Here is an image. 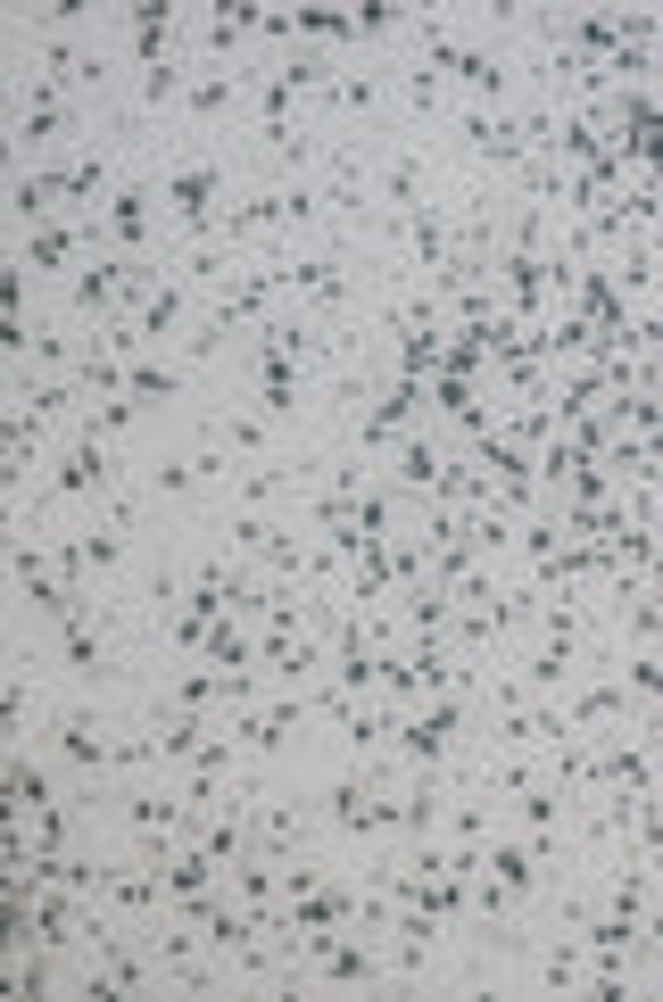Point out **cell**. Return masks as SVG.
Wrapping results in <instances>:
<instances>
[{
  "mask_svg": "<svg viewBox=\"0 0 663 1002\" xmlns=\"http://www.w3.org/2000/svg\"><path fill=\"white\" fill-rule=\"evenodd\" d=\"M167 191H174V207H183V216L199 224V216L216 207V191H225V174H216V167H183V174H174Z\"/></svg>",
  "mask_w": 663,
  "mask_h": 1002,
  "instance_id": "cell-1",
  "label": "cell"
},
{
  "mask_svg": "<svg viewBox=\"0 0 663 1002\" xmlns=\"http://www.w3.org/2000/svg\"><path fill=\"white\" fill-rule=\"evenodd\" d=\"M76 224H50V232H34V249H25V274H58V265L76 258Z\"/></svg>",
  "mask_w": 663,
  "mask_h": 1002,
  "instance_id": "cell-2",
  "label": "cell"
},
{
  "mask_svg": "<svg viewBox=\"0 0 663 1002\" xmlns=\"http://www.w3.org/2000/svg\"><path fill=\"white\" fill-rule=\"evenodd\" d=\"M523 887H530V854H523V845H498V887L481 895V903L506 911V895H523Z\"/></svg>",
  "mask_w": 663,
  "mask_h": 1002,
  "instance_id": "cell-3",
  "label": "cell"
},
{
  "mask_svg": "<svg viewBox=\"0 0 663 1002\" xmlns=\"http://www.w3.org/2000/svg\"><path fill=\"white\" fill-rule=\"evenodd\" d=\"M174 323H183V291H150V298H141L133 340H158V332H174Z\"/></svg>",
  "mask_w": 663,
  "mask_h": 1002,
  "instance_id": "cell-4",
  "label": "cell"
},
{
  "mask_svg": "<svg viewBox=\"0 0 663 1002\" xmlns=\"http://www.w3.org/2000/svg\"><path fill=\"white\" fill-rule=\"evenodd\" d=\"M332 920H348V895H341V887H307L299 929H332Z\"/></svg>",
  "mask_w": 663,
  "mask_h": 1002,
  "instance_id": "cell-5",
  "label": "cell"
},
{
  "mask_svg": "<svg viewBox=\"0 0 663 1002\" xmlns=\"http://www.w3.org/2000/svg\"><path fill=\"white\" fill-rule=\"evenodd\" d=\"M108 224H116V241H141V232H150V207H141V191H116V200H108Z\"/></svg>",
  "mask_w": 663,
  "mask_h": 1002,
  "instance_id": "cell-6",
  "label": "cell"
},
{
  "mask_svg": "<svg viewBox=\"0 0 663 1002\" xmlns=\"http://www.w3.org/2000/svg\"><path fill=\"white\" fill-rule=\"evenodd\" d=\"M316 961H323V978H341V986H348V978H365V969H374V953H365V945H323Z\"/></svg>",
  "mask_w": 663,
  "mask_h": 1002,
  "instance_id": "cell-7",
  "label": "cell"
},
{
  "mask_svg": "<svg viewBox=\"0 0 663 1002\" xmlns=\"http://www.w3.org/2000/svg\"><path fill=\"white\" fill-rule=\"evenodd\" d=\"M67 116H76V109H67L58 92H34V116H25V141H50V133L67 125Z\"/></svg>",
  "mask_w": 663,
  "mask_h": 1002,
  "instance_id": "cell-8",
  "label": "cell"
},
{
  "mask_svg": "<svg viewBox=\"0 0 663 1002\" xmlns=\"http://www.w3.org/2000/svg\"><path fill=\"white\" fill-rule=\"evenodd\" d=\"M174 382H183V373H167V365H150V356H141V365H133V398H167Z\"/></svg>",
  "mask_w": 663,
  "mask_h": 1002,
  "instance_id": "cell-9",
  "label": "cell"
},
{
  "mask_svg": "<svg viewBox=\"0 0 663 1002\" xmlns=\"http://www.w3.org/2000/svg\"><path fill=\"white\" fill-rule=\"evenodd\" d=\"M225 447H232V456H258V447H265V423H249V414H232V423H225Z\"/></svg>",
  "mask_w": 663,
  "mask_h": 1002,
  "instance_id": "cell-10",
  "label": "cell"
},
{
  "mask_svg": "<svg viewBox=\"0 0 663 1002\" xmlns=\"http://www.w3.org/2000/svg\"><path fill=\"white\" fill-rule=\"evenodd\" d=\"M381 191H390V207H415V200H423V183H415V167H407V158L390 167V183H381Z\"/></svg>",
  "mask_w": 663,
  "mask_h": 1002,
  "instance_id": "cell-11",
  "label": "cell"
},
{
  "mask_svg": "<svg viewBox=\"0 0 663 1002\" xmlns=\"http://www.w3.org/2000/svg\"><path fill=\"white\" fill-rule=\"evenodd\" d=\"M67 663H76V671H100V638H92V630H67Z\"/></svg>",
  "mask_w": 663,
  "mask_h": 1002,
  "instance_id": "cell-12",
  "label": "cell"
},
{
  "mask_svg": "<svg viewBox=\"0 0 663 1002\" xmlns=\"http://www.w3.org/2000/svg\"><path fill=\"white\" fill-rule=\"evenodd\" d=\"M191 109H199V116H216V109H232V83H191Z\"/></svg>",
  "mask_w": 663,
  "mask_h": 1002,
  "instance_id": "cell-13",
  "label": "cell"
},
{
  "mask_svg": "<svg viewBox=\"0 0 663 1002\" xmlns=\"http://www.w3.org/2000/svg\"><path fill=\"white\" fill-rule=\"evenodd\" d=\"M630 687H639V696H663V654H647V663L630 671Z\"/></svg>",
  "mask_w": 663,
  "mask_h": 1002,
  "instance_id": "cell-14",
  "label": "cell"
}]
</instances>
